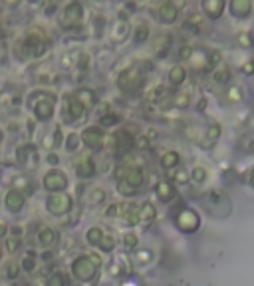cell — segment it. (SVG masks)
<instances>
[{
    "instance_id": "10",
    "label": "cell",
    "mask_w": 254,
    "mask_h": 286,
    "mask_svg": "<svg viewBox=\"0 0 254 286\" xmlns=\"http://www.w3.org/2000/svg\"><path fill=\"white\" fill-rule=\"evenodd\" d=\"M32 109H34V116H36L40 122H48V120L54 116V96L48 94V96H44V98L34 100V105H32Z\"/></svg>"
},
{
    "instance_id": "14",
    "label": "cell",
    "mask_w": 254,
    "mask_h": 286,
    "mask_svg": "<svg viewBox=\"0 0 254 286\" xmlns=\"http://www.w3.org/2000/svg\"><path fill=\"white\" fill-rule=\"evenodd\" d=\"M155 14H157V18L161 20V22L171 24V22L177 20V16H179V8H177L173 2H163L161 6H159V8L155 10Z\"/></svg>"
},
{
    "instance_id": "41",
    "label": "cell",
    "mask_w": 254,
    "mask_h": 286,
    "mask_svg": "<svg viewBox=\"0 0 254 286\" xmlns=\"http://www.w3.org/2000/svg\"><path fill=\"white\" fill-rule=\"evenodd\" d=\"M149 145V139L147 137H139L137 139V147H147Z\"/></svg>"
},
{
    "instance_id": "40",
    "label": "cell",
    "mask_w": 254,
    "mask_h": 286,
    "mask_svg": "<svg viewBox=\"0 0 254 286\" xmlns=\"http://www.w3.org/2000/svg\"><path fill=\"white\" fill-rule=\"evenodd\" d=\"M6 233H8V225L6 223H0V239L6 237Z\"/></svg>"
},
{
    "instance_id": "16",
    "label": "cell",
    "mask_w": 254,
    "mask_h": 286,
    "mask_svg": "<svg viewBox=\"0 0 254 286\" xmlns=\"http://www.w3.org/2000/svg\"><path fill=\"white\" fill-rule=\"evenodd\" d=\"M157 197H159V201H163V203H169L171 199L175 197V189H173V185L171 183H167V181H161L157 185Z\"/></svg>"
},
{
    "instance_id": "21",
    "label": "cell",
    "mask_w": 254,
    "mask_h": 286,
    "mask_svg": "<svg viewBox=\"0 0 254 286\" xmlns=\"http://www.w3.org/2000/svg\"><path fill=\"white\" fill-rule=\"evenodd\" d=\"M185 78H187V72H185L183 66H175V68L169 70V80H171V83L181 85V83L185 82Z\"/></svg>"
},
{
    "instance_id": "47",
    "label": "cell",
    "mask_w": 254,
    "mask_h": 286,
    "mask_svg": "<svg viewBox=\"0 0 254 286\" xmlns=\"http://www.w3.org/2000/svg\"><path fill=\"white\" fill-rule=\"evenodd\" d=\"M0 143H2V133H0Z\"/></svg>"
},
{
    "instance_id": "18",
    "label": "cell",
    "mask_w": 254,
    "mask_h": 286,
    "mask_svg": "<svg viewBox=\"0 0 254 286\" xmlns=\"http://www.w3.org/2000/svg\"><path fill=\"white\" fill-rule=\"evenodd\" d=\"M68 111H70V120H72V122H74V120H80V118L85 116V107L78 102L76 96L70 98V102H68Z\"/></svg>"
},
{
    "instance_id": "22",
    "label": "cell",
    "mask_w": 254,
    "mask_h": 286,
    "mask_svg": "<svg viewBox=\"0 0 254 286\" xmlns=\"http://www.w3.org/2000/svg\"><path fill=\"white\" fill-rule=\"evenodd\" d=\"M85 239H87L89 245H100L102 239H104V231H102L100 226H91V228H87Z\"/></svg>"
},
{
    "instance_id": "48",
    "label": "cell",
    "mask_w": 254,
    "mask_h": 286,
    "mask_svg": "<svg viewBox=\"0 0 254 286\" xmlns=\"http://www.w3.org/2000/svg\"><path fill=\"white\" fill-rule=\"evenodd\" d=\"M125 286H133V284H125Z\"/></svg>"
},
{
    "instance_id": "19",
    "label": "cell",
    "mask_w": 254,
    "mask_h": 286,
    "mask_svg": "<svg viewBox=\"0 0 254 286\" xmlns=\"http://www.w3.org/2000/svg\"><path fill=\"white\" fill-rule=\"evenodd\" d=\"M76 98H78V102H80L85 109L93 107V105H95V102H98V98H95V94H93L91 90H80V92L76 94Z\"/></svg>"
},
{
    "instance_id": "24",
    "label": "cell",
    "mask_w": 254,
    "mask_h": 286,
    "mask_svg": "<svg viewBox=\"0 0 254 286\" xmlns=\"http://www.w3.org/2000/svg\"><path fill=\"white\" fill-rule=\"evenodd\" d=\"M179 165V153L175 151H167L163 157H161V167L163 169H173Z\"/></svg>"
},
{
    "instance_id": "7",
    "label": "cell",
    "mask_w": 254,
    "mask_h": 286,
    "mask_svg": "<svg viewBox=\"0 0 254 286\" xmlns=\"http://www.w3.org/2000/svg\"><path fill=\"white\" fill-rule=\"evenodd\" d=\"M175 223L183 233H195L199 228V215L190 209H181L175 217Z\"/></svg>"
},
{
    "instance_id": "9",
    "label": "cell",
    "mask_w": 254,
    "mask_h": 286,
    "mask_svg": "<svg viewBox=\"0 0 254 286\" xmlns=\"http://www.w3.org/2000/svg\"><path fill=\"white\" fill-rule=\"evenodd\" d=\"M82 141L85 143V147H89L93 151H102L104 143H106V135L100 127H85L82 131Z\"/></svg>"
},
{
    "instance_id": "12",
    "label": "cell",
    "mask_w": 254,
    "mask_h": 286,
    "mask_svg": "<svg viewBox=\"0 0 254 286\" xmlns=\"http://www.w3.org/2000/svg\"><path fill=\"white\" fill-rule=\"evenodd\" d=\"M74 167H76V173H78V177H82V179H89V177H93V175H95V163H93V159H91L89 155L76 157Z\"/></svg>"
},
{
    "instance_id": "43",
    "label": "cell",
    "mask_w": 254,
    "mask_h": 286,
    "mask_svg": "<svg viewBox=\"0 0 254 286\" xmlns=\"http://www.w3.org/2000/svg\"><path fill=\"white\" fill-rule=\"evenodd\" d=\"M248 183H250V187H254V167L250 169V173H248Z\"/></svg>"
},
{
    "instance_id": "20",
    "label": "cell",
    "mask_w": 254,
    "mask_h": 286,
    "mask_svg": "<svg viewBox=\"0 0 254 286\" xmlns=\"http://www.w3.org/2000/svg\"><path fill=\"white\" fill-rule=\"evenodd\" d=\"M115 141H117V145H119V149H121V151H125V149H129V147L133 145V143H135L133 135H131V133H127V129H121V131L117 133Z\"/></svg>"
},
{
    "instance_id": "4",
    "label": "cell",
    "mask_w": 254,
    "mask_h": 286,
    "mask_svg": "<svg viewBox=\"0 0 254 286\" xmlns=\"http://www.w3.org/2000/svg\"><path fill=\"white\" fill-rule=\"evenodd\" d=\"M46 207L54 217H64L72 211V197L68 193H52L46 199Z\"/></svg>"
},
{
    "instance_id": "36",
    "label": "cell",
    "mask_w": 254,
    "mask_h": 286,
    "mask_svg": "<svg viewBox=\"0 0 254 286\" xmlns=\"http://www.w3.org/2000/svg\"><path fill=\"white\" fill-rule=\"evenodd\" d=\"M106 217H121V205H111V207H107Z\"/></svg>"
},
{
    "instance_id": "5",
    "label": "cell",
    "mask_w": 254,
    "mask_h": 286,
    "mask_svg": "<svg viewBox=\"0 0 254 286\" xmlns=\"http://www.w3.org/2000/svg\"><path fill=\"white\" fill-rule=\"evenodd\" d=\"M98 272V266L91 263L89 256H78V259L72 263V274L76 276V280L80 282H87L95 276Z\"/></svg>"
},
{
    "instance_id": "17",
    "label": "cell",
    "mask_w": 254,
    "mask_h": 286,
    "mask_svg": "<svg viewBox=\"0 0 254 286\" xmlns=\"http://www.w3.org/2000/svg\"><path fill=\"white\" fill-rule=\"evenodd\" d=\"M56 231H54V228L52 226H44L42 228V231L38 233V243L44 246V248H50L54 243H56Z\"/></svg>"
},
{
    "instance_id": "2",
    "label": "cell",
    "mask_w": 254,
    "mask_h": 286,
    "mask_svg": "<svg viewBox=\"0 0 254 286\" xmlns=\"http://www.w3.org/2000/svg\"><path fill=\"white\" fill-rule=\"evenodd\" d=\"M145 82V76L141 74V70L137 66H131L123 70L119 76H117V85L123 94H135Z\"/></svg>"
},
{
    "instance_id": "49",
    "label": "cell",
    "mask_w": 254,
    "mask_h": 286,
    "mask_svg": "<svg viewBox=\"0 0 254 286\" xmlns=\"http://www.w3.org/2000/svg\"><path fill=\"white\" fill-rule=\"evenodd\" d=\"M0 256H2V254H0Z\"/></svg>"
},
{
    "instance_id": "26",
    "label": "cell",
    "mask_w": 254,
    "mask_h": 286,
    "mask_svg": "<svg viewBox=\"0 0 254 286\" xmlns=\"http://www.w3.org/2000/svg\"><path fill=\"white\" fill-rule=\"evenodd\" d=\"M117 191H119L121 195L131 197V195H135V191H137V189H135V187H131V185H127L125 181H121V179H119V181H117Z\"/></svg>"
},
{
    "instance_id": "23",
    "label": "cell",
    "mask_w": 254,
    "mask_h": 286,
    "mask_svg": "<svg viewBox=\"0 0 254 286\" xmlns=\"http://www.w3.org/2000/svg\"><path fill=\"white\" fill-rule=\"evenodd\" d=\"M222 8H225V4H222V2H205V4H203V10H205L207 16H211V18H218L220 12H222Z\"/></svg>"
},
{
    "instance_id": "35",
    "label": "cell",
    "mask_w": 254,
    "mask_h": 286,
    "mask_svg": "<svg viewBox=\"0 0 254 286\" xmlns=\"http://www.w3.org/2000/svg\"><path fill=\"white\" fill-rule=\"evenodd\" d=\"M6 246H8L10 252H16V248L20 246V239H18V237H10V239H6Z\"/></svg>"
},
{
    "instance_id": "32",
    "label": "cell",
    "mask_w": 254,
    "mask_h": 286,
    "mask_svg": "<svg viewBox=\"0 0 254 286\" xmlns=\"http://www.w3.org/2000/svg\"><path fill=\"white\" fill-rule=\"evenodd\" d=\"M78 143H80V135H78V133H70V135H68V145H66V147H68L70 151H74V149L78 147Z\"/></svg>"
},
{
    "instance_id": "38",
    "label": "cell",
    "mask_w": 254,
    "mask_h": 286,
    "mask_svg": "<svg viewBox=\"0 0 254 286\" xmlns=\"http://www.w3.org/2000/svg\"><path fill=\"white\" fill-rule=\"evenodd\" d=\"M18 272H20V265H14V263H12V265L8 266V278H16Z\"/></svg>"
},
{
    "instance_id": "11",
    "label": "cell",
    "mask_w": 254,
    "mask_h": 286,
    "mask_svg": "<svg viewBox=\"0 0 254 286\" xmlns=\"http://www.w3.org/2000/svg\"><path fill=\"white\" fill-rule=\"evenodd\" d=\"M16 159H18V163H22L26 167H36L38 151H36V147L32 145V143H24V145H20L16 149Z\"/></svg>"
},
{
    "instance_id": "3",
    "label": "cell",
    "mask_w": 254,
    "mask_h": 286,
    "mask_svg": "<svg viewBox=\"0 0 254 286\" xmlns=\"http://www.w3.org/2000/svg\"><path fill=\"white\" fill-rule=\"evenodd\" d=\"M82 20H84V6L80 2H68L64 6V12L60 14V26L68 28V30L80 28Z\"/></svg>"
},
{
    "instance_id": "37",
    "label": "cell",
    "mask_w": 254,
    "mask_h": 286,
    "mask_svg": "<svg viewBox=\"0 0 254 286\" xmlns=\"http://www.w3.org/2000/svg\"><path fill=\"white\" fill-rule=\"evenodd\" d=\"M233 10L240 16V12H248V4H246V2H234V4H233Z\"/></svg>"
},
{
    "instance_id": "27",
    "label": "cell",
    "mask_w": 254,
    "mask_h": 286,
    "mask_svg": "<svg viewBox=\"0 0 254 286\" xmlns=\"http://www.w3.org/2000/svg\"><path fill=\"white\" fill-rule=\"evenodd\" d=\"M66 284V276L62 272H54L50 278H48V286H64Z\"/></svg>"
},
{
    "instance_id": "42",
    "label": "cell",
    "mask_w": 254,
    "mask_h": 286,
    "mask_svg": "<svg viewBox=\"0 0 254 286\" xmlns=\"http://www.w3.org/2000/svg\"><path fill=\"white\" fill-rule=\"evenodd\" d=\"M87 62H89V56H87V54H84V56H82V64H80V68H82V70H85V68H87Z\"/></svg>"
},
{
    "instance_id": "29",
    "label": "cell",
    "mask_w": 254,
    "mask_h": 286,
    "mask_svg": "<svg viewBox=\"0 0 254 286\" xmlns=\"http://www.w3.org/2000/svg\"><path fill=\"white\" fill-rule=\"evenodd\" d=\"M106 201V193L104 189H91V203H104Z\"/></svg>"
},
{
    "instance_id": "1",
    "label": "cell",
    "mask_w": 254,
    "mask_h": 286,
    "mask_svg": "<svg viewBox=\"0 0 254 286\" xmlns=\"http://www.w3.org/2000/svg\"><path fill=\"white\" fill-rule=\"evenodd\" d=\"M28 56H34V58H40V56L46 52L48 48V38L46 34L40 30V28H28L24 38H22V44H20Z\"/></svg>"
},
{
    "instance_id": "30",
    "label": "cell",
    "mask_w": 254,
    "mask_h": 286,
    "mask_svg": "<svg viewBox=\"0 0 254 286\" xmlns=\"http://www.w3.org/2000/svg\"><path fill=\"white\" fill-rule=\"evenodd\" d=\"M100 246H102V250H106V252L113 250V246H115V241H113V237H106V235H104V239H102Z\"/></svg>"
},
{
    "instance_id": "39",
    "label": "cell",
    "mask_w": 254,
    "mask_h": 286,
    "mask_svg": "<svg viewBox=\"0 0 254 286\" xmlns=\"http://www.w3.org/2000/svg\"><path fill=\"white\" fill-rule=\"evenodd\" d=\"M190 54H193V50H190L189 46H183V50H181V58H189Z\"/></svg>"
},
{
    "instance_id": "34",
    "label": "cell",
    "mask_w": 254,
    "mask_h": 286,
    "mask_svg": "<svg viewBox=\"0 0 254 286\" xmlns=\"http://www.w3.org/2000/svg\"><path fill=\"white\" fill-rule=\"evenodd\" d=\"M205 177H207V173H205V169H203V167H195V169H193V179H195L197 183L205 181Z\"/></svg>"
},
{
    "instance_id": "31",
    "label": "cell",
    "mask_w": 254,
    "mask_h": 286,
    "mask_svg": "<svg viewBox=\"0 0 254 286\" xmlns=\"http://www.w3.org/2000/svg\"><path fill=\"white\" fill-rule=\"evenodd\" d=\"M135 245H137V237H135V235H125V237H123V246H125L127 250L135 248Z\"/></svg>"
},
{
    "instance_id": "28",
    "label": "cell",
    "mask_w": 254,
    "mask_h": 286,
    "mask_svg": "<svg viewBox=\"0 0 254 286\" xmlns=\"http://www.w3.org/2000/svg\"><path fill=\"white\" fill-rule=\"evenodd\" d=\"M32 254H34V252H28V256H26V259L22 261V268L24 270H28V272H32V270H34V266H36V263H34V256H32Z\"/></svg>"
},
{
    "instance_id": "13",
    "label": "cell",
    "mask_w": 254,
    "mask_h": 286,
    "mask_svg": "<svg viewBox=\"0 0 254 286\" xmlns=\"http://www.w3.org/2000/svg\"><path fill=\"white\" fill-rule=\"evenodd\" d=\"M24 203H26V199H24L22 191H18V189H10L4 197V205L8 207L10 213H20L24 209Z\"/></svg>"
},
{
    "instance_id": "45",
    "label": "cell",
    "mask_w": 254,
    "mask_h": 286,
    "mask_svg": "<svg viewBox=\"0 0 254 286\" xmlns=\"http://www.w3.org/2000/svg\"><path fill=\"white\" fill-rule=\"evenodd\" d=\"M48 161H50L52 165H56V163H58V155H48Z\"/></svg>"
},
{
    "instance_id": "25",
    "label": "cell",
    "mask_w": 254,
    "mask_h": 286,
    "mask_svg": "<svg viewBox=\"0 0 254 286\" xmlns=\"http://www.w3.org/2000/svg\"><path fill=\"white\" fill-rule=\"evenodd\" d=\"M147 38H149V26H147V24H139V26L135 28L133 40H135L137 44H141V42H145Z\"/></svg>"
},
{
    "instance_id": "33",
    "label": "cell",
    "mask_w": 254,
    "mask_h": 286,
    "mask_svg": "<svg viewBox=\"0 0 254 286\" xmlns=\"http://www.w3.org/2000/svg\"><path fill=\"white\" fill-rule=\"evenodd\" d=\"M119 122V118L117 116H113V113H107V116H102V120H100V123L102 125H113V123H117Z\"/></svg>"
},
{
    "instance_id": "6",
    "label": "cell",
    "mask_w": 254,
    "mask_h": 286,
    "mask_svg": "<svg viewBox=\"0 0 254 286\" xmlns=\"http://www.w3.org/2000/svg\"><path fill=\"white\" fill-rule=\"evenodd\" d=\"M117 177L121 179V181H125L127 185H131V187H141L143 185V181H145V175H143V171L139 169V167H135V165H127V167H119L117 171Z\"/></svg>"
},
{
    "instance_id": "46",
    "label": "cell",
    "mask_w": 254,
    "mask_h": 286,
    "mask_svg": "<svg viewBox=\"0 0 254 286\" xmlns=\"http://www.w3.org/2000/svg\"><path fill=\"white\" fill-rule=\"evenodd\" d=\"M0 38H2V24H0Z\"/></svg>"
},
{
    "instance_id": "44",
    "label": "cell",
    "mask_w": 254,
    "mask_h": 286,
    "mask_svg": "<svg viewBox=\"0 0 254 286\" xmlns=\"http://www.w3.org/2000/svg\"><path fill=\"white\" fill-rule=\"evenodd\" d=\"M139 261H149V252H147V250L139 252Z\"/></svg>"
},
{
    "instance_id": "8",
    "label": "cell",
    "mask_w": 254,
    "mask_h": 286,
    "mask_svg": "<svg viewBox=\"0 0 254 286\" xmlns=\"http://www.w3.org/2000/svg\"><path fill=\"white\" fill-rule=\"evenodd\" d=\"M68 185V177L64 171L60 169H52L44 175V187L46 191H52V193H62Z\"/></svg>"
},
{
    "instance_id": "15",
    "label": "cell",
    "mask_w": 254,
    "mask_h": 286,
    "mask_svg": "<svg viewBox=\"0 0 254 286\" xmlns=\"http://www.w3.org/2000/svg\"><path fill=\"white\" fill-rule=\"evenodd\" d=\"M137 219L141 225H151L155 219V207L151 203H143L137 207Z\"/></svg>"
}]
</instances>
